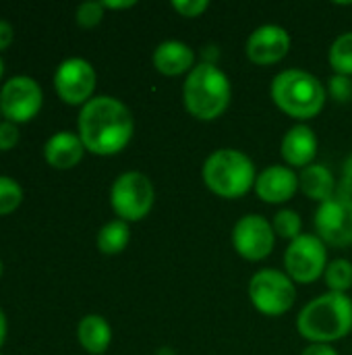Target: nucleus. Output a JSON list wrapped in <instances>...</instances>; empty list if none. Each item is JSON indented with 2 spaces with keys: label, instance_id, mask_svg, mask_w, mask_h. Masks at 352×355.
Here are the masks:
<instances>
[{
  "label": "nucleus",
  "instance_id": "f257e3e1",
  "mask_svg": "<svg viewBox=\"0 0 352 355\" xmlns=\"http://www.w3.org/2000/svg\"><path fill=\"white\" fill-rule=\"evenodd\" d=\"M135 133V119L124 102L95 96L79 112V137L91 154L112 156L122 152Z\"/></svg>",
  "mask_w": 352,
  "mask_h": 355
},
{
  "label": "nucleus",
  "instance_id": "f03ea898",
  "mask_svg": "<svg viewBox=\"0 0 352 355\" xmlns=\"http://www.w3.org/2000/svg\"><path fill=\"white\" fill-rule=\"evenodd\" d=\"M297 331L309 343L332 345L344 339L352 331V300L346 293L326 291L299 312Z\"/></svg>",
  "mask_w": 352,
  "mask_h": 355
},
{
  "label": "nucleus",
  "instance_id": "7ed1b4c3",
  "mask_svg": "<svg viewBox=\"0 0 352 355\" xmlns=\"http://www.w3.org/2000/svg\"><path fill=\"white\" fill-rule=\"evenodd\" d=\"M232 100V85L228 75L216 62H199L187 75L183 85V104L197 121L220 119Z\"/></svg>",
  "mask_w": 352,
  "mask_h": 355
},
{
  "label": "nucleus",
  "instance_id": "20e7f679",
  "mask_svg": "<svg viewBox=\"0 0 352 355\" xmlns=\"http://www.w3.org/2000/svg\"><path fill=\"white\" fill-rule=\"evenodd\" d=\"M274 104L290 119L305 123L315 119L328 100L326 85L309 71L284 69L272 79L270 87Z\"/></svg>",
  "mask_w": 352,
  "mask_h": 355
},
{
  "label": "nucleus",
  "instance_id": "39448f33",
  "mask_svg": "<svg viewBox=\"0 0 352 355\" xmlns=\"http://www.w3.org/2000/svg\"><path fill=\"white\" fill-rule=\"evenodd\" d=\"M203 183L212 193L224 200H237L255 189V162L241 150L220 148L212 152L201 168Z\"/></svg>",
  "mask_w": 352,
  "mask_h": 355
},
{
  "label": "nucleus",
  "instance_id": "423d86ee",
  "mask_svg": "<svg viewBox=\"0 0 352 355\" xmlns=\"http://www.w3.org/2000/svg\"><path fill=\"white\" fill-rule=\"evenodd\" d=\"M249 300L259 314L278 318L295 306L297 285L286 272L263 268L257 270L249 281Z\"/></svg>",
  "mask_w": 352,
  "mask_h": 355
},
{
  "label": "nucleus",
  "instance_id": "0eeeda50",
  "mask_svg": "<svg viewBox=\"0 0 352 355\" xmlns=\"http://www.w3.org/2000/svg\"><path fill=\"white\" fill-rule=\"evenodd\" d=\"M156 202V189L147 175L139 171H129L116 177L110 189V204L116 216L124 223L143 220Z\"/></svg>",
  "mask_w": 352,
  "mask_h": 355
},
{
  "label": "nucleus",
  "instance_id": "6e6552de",
  "mask_svg": "<svg viewBox=\"0 0 352 355\" xmlns=\"http://www.w3.org/2000/svg\"><path fill=\"white\" fill-rule=\"evenodd\" d=\"M328 264V245L311 233L299 235L284 252V270L295 285L315 283L319 277H324Z\"/></svg>",
  "mask_w": 352,
  "mask_h": 355
},
{
  "label": "nucleus",
  "instance_id": "1a4fd4ad",
  "mask_svg": "<svg viewBox=\"0 0 352 355\" xmlns=\"http://www.w3.org/2000/svg\"><path fill=\"white\" fill-rule=\"evenodd\" d=\"M317 237L332 248L352 245V196L342 191L322 202L313 214Z\"/></svg>",
  "mask_w": 352,
  "mask_h": 355
},
{
  "label": "nucleus",
  "instance_id": "9d476101",
  "mask_svg": "<svg viewBox=\"0 0 352 355\" xmlns=\"http://www.w3.org/2000/svg\"><path fill=\"white\" fill-rule=\"evenodd\" d=\"M274 245H276L274 227L261 214H245L234 223L232 248L241 258L249 262H261L274 252Z\"/></svg>",
  "mask_w": 352,
  "mask_h": 355
},
{
  "label": "nucleus",
  "instance_id": "9b49d317",
  "mask_svg": "<svg viewBox=\"0 0 352 355\" xmlns=\"http://www.w3.org/2000/svg\"><path fill=\"white\" fill-rule=\"evenodd\" d=\"M44 104L41 87L27 75L10 77L0 89V112L10 123L31 121Z\"/></svg>",
  "mask_w": 352,
  "mask_h": 355
},
{
  "label": "nucleus",
  "instance_id": "f8f14e48",
  "mask_svg": "<svg viewBox=\"0 0 352 355\" xmlns=\"http://www.w3.org/2000/svg\"><path fill=\"white\" fill-rule=\"evenodd\" d=\"M95 69L91 67L89 60L73 56L66 58L58 64L56 73H54V87L56 94L60 96V100H64L66 104H87L93 96L95 89Z\"/></svg>",
  "mask_w": 352,
  "mask_h": 355
},
{
  "label": "nucleus",
  "instance_id": "ddd939ff",
  "mask_svg": "<svg viewBox=\"0 0 352 355\" xmlns=\"http://www.w3.org/2000/svg\"><path fill=\"white\" fill-rule=\"evenodd\" d=\"M290 33L276 23L257 27L245 42L247 58L257 67H270L286 58L290 52Z\"/></svg>",
  "mask_w": 352,
  "mask_h": 355
},
{
  "label": "nucleus",
  "instance_id": "4468645a",
  "mask_svg": "<svg viewBox=\"0 0 352 355\" xmlns=\"http://www.w3.org/2000/svg\"><path fill=\"white\" fill-rule=\"evenodd\" d=\"M299 191V175L284 164H272L257 175L255 193L266 204H284Z\"/></svg>",
  "mask_w": 352,
  "mask_h": 355
},
{
  "label": "nucleus",
  "instance_id": "2eb2a0df",
  "mask_svg": "<svg viewBox=\"0 0 352 355\" xmlns=\"http://www.w3.org/2000/svg\"><path fill=\"white\" fill-rule=\"evenodd\" d=\"M317 146L319 144L315 131L305 123H297L284 133L280 144V154L290 168H305L313 164L317 156Z\"/></svg>",
  "mask_w": 352,
  "mask_h": 355
},
{
  "label": "nucleus",
  "instance_id": "dca6fc26",
  "mask_svg": "<svg viewBox=\"0 0 352 355\" xmlns=\"http://www.w3.org/2000/svg\"><path fill=\"white\" fill-rule=\"evenodd\" d=\"M151 60L156 71L166 77H180L185 73L189 75L195 69V52L180 40H166L158 44Z\"/></svg>",
  "mask_w": 352,
  "mask_h": 355
},
{
  "label": "nucleus",
  "instance_id": "f3484780",
  "mask_svg": "<svg viewBox=\"0 0 352 355\" xmlns=\"http://www.w3.org/2000/svg\"><path fill=\"white\" fill-rule=\"evenodd\" d=\"M83 154H85V146L79 133H73V131H58L44 146V156L48 164L54 168H62V171L77 166Z\"/></svg>",
  "mask_w": 352,
  "mask_h": 355
},
{
  "label": "nucleus",
  "instance_id": "a211bd4d",
  "mask_svg": "<svg viewBox=\"0 0 352 355\" xmlns=\"http://www.w3.org/2000/svg\"><path fill=\"white\" fill-rule=\"evenodd\" d=\"M299 189L313 202L322 204L336 193V181L326 164H309L299 175Z\"/></svg>",
  "mask_w": 352,
  "mask_h": 355
},
{
  "label": "nucleus",
  "instance_id": "6ab92c4d",
  "mask_svg": "<svg viewBox=\"0 0 352 355\" xmlns=\"http://www.w3.org/2000/svg\"><path fill=\"white\" fill-rule=\"evenodd\" d=\"M77 339L87 354L102 355L112 341V329L106 322V318L98 314H89L81 318L77 327Z\"/></svg>",
  "mask_w": 352,
  "mask_h": 355
},
{
  "label": "nucleus",
  "instance_id": "aec40b11",
  "mask_svg": "<svg viewBox=\"0 0 352 355\" xmlns=\"http://www.w3.org/2000/svg\"><path fill=\"white\" fill-rule=\"evenodd\" d=\"M129 241H131L129 223H124L120 218L106 223L98 233V250L106 256H116V254L124 252Z\"/></svg>",
  "mask_w": 352,
  "mask_h": 355
},
{
  "label": "nucleus",
  "instance_id": "412c9836",
  "mask_svg": "<svg viewBox=\"0 0 352 355\" xmlns=\"http://www.w3.org/2000/svg\"><path fill=\"white\" fill-rule=\"evenodd\" d=\"M328 60L330 67L336 75H344V77H352V31H344L340 33L328 52Z\"/></svg>",
  "mask_w": 352,
  "mask_h": 355
},
{
  "label": "nucleus",
  "instance_id": "4be33fe9",
  "mask_svg": "<svg viewBox=\"0 0 352 355\" xmlns=\"http://www.w3.org/2000/svg\"><path fill=\"white\" fill-rule=\"evenodd\" d=\"M328 291L334 293H346L352 287V262L346 258H336L328 264L324 272Z\"/></svg>",
  "mask_w": 352,
  "mask_h": 355
},
{
  "label": "nucleus",
  "instance_id": "5701e85b",
  "mask_svg": "<svg viewBox=\"0 0 352 355\" xmlns=\"http://www.w3.org/2000/svg\"><path fill=\"white\" fill-rule=\"evenodd\" d=\"M272 227H274V233L282 239H288V241H295L303 229V218L297 210L293 208H284V210H278L274 214V220H272Z\"/></svg>",
  "mask_w": 352,
  "mask_h": 355
},
{
  "label": "nucleus",
  "instance_id": "b1692460",
  "mask_svg": "<svg viewBox=\"0 0 352 355\" xmlns=\"http://www.w3.org/2000/svg\"><path fill=\"white\" fill-rule=\"evenodd\" d=\"M21 200H23L21 185L10 177H0V216L17 210Z\"/></svg>",
  "mask_w": 352,
  "mask_h": 355
},
{
  "label": "nucleus",
  "instance_id": "393cba45",
  "mask_svg": "<svg viewBox=\"0 0 352 355\" xmlns=\"http://www.w3.org/2000/svg\"><path fill=\"white\" fill-rule=\"evenodd\" d=\"M75 17H77V23L81 27H95L104 19V4L102 2H93V0L83 2V4L77 6Z\"/></svg>",
  "mask_w": 352,
  "mask_h": 355
},
{
  "label": "nucleus",
  "instance_id": "a878e982",
  "mask_svg": "<svg viewBox=\"0 0 352 355\" xmlns=\"http://www.w3.org/2000/svg\"><path fill=\"white\" fill-rule=\"evenodd\" d=\"M328 94L336 100V102H340V104H344V102H349L352 98V77H344V75H332L330 77V81H328Z\"/></svg>",
  "mask_w": 352,
  "mask_h": 355
},
{
  "label": "nucleus",
  "instance_id": "bb28decb",
  "mask_svg": "<svg viewBox=\"0 0 352 355\" xmlns=\"http://www.w3.org/2000/svg\"><path fill=\"white\" fill-rule=\"evenodd\" d=\"M172 8H174L180 17L195 19V17H201V15L210 8V2H207V0H174V2H172Z\"/></svg>",
  "mask_w": 352,
  "mask_h": 355
},
{
  "label": "nucleus",
  "instance_id": "cd10ccee",
  "mask_svg": "<svg viewBox=\"0 0 352 355\" xmlns=\"http://www.w3.org/2000/svg\"><path fill=\"white\" fill-rule=\"evenodd\" d=\"M17 141H19V129H17V125L10 123V121L0 123V150L2 152L4 150H10V148L17 146Z\"/></svg>",
  "mask_w": 352,
  "mask_h": 355
},
{
  "label": "nucleus",
  "instance_id": "c85d7f7f",
  "mask_svg": "<svg viewBox=\"0 0 352 355\" xmlns=\"http://www.w3.org/2000/svg\"><path fill=\"white\" fill-rule=\"evenodd\" d=\"M301 355H338V352L332 345H322V343H311L309 347L303 349Z\"/></svg>",
  "mask_w": 352,
  "mask_h": 355
},
{
  "label": "nucleus",
  "instance_id": "c756f323",
  "mask_svg": "<svg viewBox=\"0 0 352 355\" xmlns=\"http://www.w3.org/2000/svg\"><path fill=\"white\" fill-rule=\"evenodd\" d=\"M12 42V25L0 19V50H6Z\"/></svg>",
  "mask_w": 352,
  "mask_h": 355
},
{
  "label": "nucleus",
  "instance_id": "7c9ffc66",
  "mask_svg": "<svg viewBox=\"0 0 352 355\" xmlns=\"http://www.w3.org/2000/svg\"><path fill=\"white\" fill-rule=\"evenodd\" d=\"M342 185L346 193H352V154L344 160V166H342Z\"/></svg>",
  "mask_w": 352,
  "mask_h": 355
},
{
  "label": "nucleus",
  "instance_id": "2f4dec72",
  "mask_svg": "<svg viewBox=\"0 0 352 355\" xmlns=\"http://www.w3.org/2000/svg\"><path fill=\"white\" fill-rule=\"evenodd\" d=\"M104 8H112V10H122V8H133L135 0H122V2H112V0H104L102 2Z\"/></svg>",
  "mask_w": 352,
  "mask_h": 355
},
{
  "label": "nucleus",
  "instance_id": "473e14b6",
  "mask_svg": "<svg viewBox=\"0 0 352 355\" xmlns=\"http://www.w3.org/2000/svg\"><path fill=\"white\" fill-rule=\"evenodd\" d=\"M6 339V318H4V312L0 310V347Z\"/></svg>",
  "mask_w": 352,
  "mask_h": 355
},
{
  "label": "nucleus",
  "instance_id": "72a5a7b5",
  "mask_svg": "<svg viewBox=\"0 0 352 355\" xmlns=\"http://www.w3.org/2000/svg\"><path fill=\"white\" fill-rule=\"evenodd\" d=\"M2 73H4V62H2V58H0V77H2Z\"/></svg>",
  "mask_w": 352,
  "mask_h": 355
},
{
  "label": "nucleus",
  "instance_id": "f704fd0d",
  "mask_svg": "<svg viewBox=\"0 0 352 355\" xmlns=\"http://www.w3.org/2000/svg\"><path fill=\"white\" fill-rule=\"evenodd\" d=\"M0 275H2V262H0Z\"/></svg>",
  "mask_w": 352,
  "mask_h": 355
},
{
  "label": "nucleus",
  "instance_id": "c9c22d12",
  "mask_svg": "<svg viewBox=\"0 0 352 355\" xmlns=\"http://www.w3.org/2000/svg\"><path fill=\"white\" fill-rule=\"evenodd\" d=\"M0 355H2V354H0Z\"/></svg>",
  "mask_w": 352,
  "mask_h": 355
}]
</instances>
